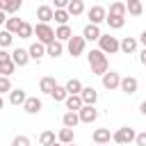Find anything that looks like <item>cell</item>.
Returning <instances> with one entry per match:
<instances>
[{
	"label": "cell",
	"instance_id": "cell-1",
	"mask_svg": "<svg viewBox=\"0 0 146 146\" xmlns=\"http://www.w3.org/2000/svg\"><path fill=\"white\" fill-rule=\"evenodd\" d=\"M87 57H89V66H91V73L103 78V75L107 73V55H103L98 48H94V50H91Z\"/></svg>",
	"mask_w": 146,
	"mask_h": 146
},
{
	"label": "cell",
	"instance_id": "cell-2",
	"mask_svg": "<svg viewBox=\"0 0 146 146\" xmlns=\"http://www.w3.org/2000/svg\"><path fill=\"white\" fill-rule=\"evenodd\" d=\"M98 43H100V52L103 55H114V52H119V39L116 36H110V34H100V39H98Z\"/></svg>",
	"mask_w": 146,
	"mask_h": 146
},
{
	"label": "cell",
	"instance_id": "cell-3",
	"mask_svg": "<svg viewBox=\"0 0 146 146\" xmlns=\"http://www.w3.org/2000/svg\"><path fill=\"white\" fill-rule=\"evenodd\" d=\"M34 32H36V39H39V43H41V46H48V43H52V41H55V30H52L50 25L39 23V25L34 27Z\"/></svg>",
	"mask_w": 146,
	"mask_h": 146
},
{
	"label": "cell",
	"instance_id": "cell-4",
	"mask_svg": "<svg viewBox=\"0 0 146 146\" xmlns=\"http://www.w3.org/2000/svg\"><path fill=\"white\" fill-rule=\"evenodd\" d=\"M135 137H137V132H135L132 128H128V125L119 128V130L112 135V139H114L116 144H130V141H135Z\"/></svg>",
	"mask_w": 146,
	"mask_h": 146
},
{
	"label": "cell",
	"instance_id": "cell-5",
	"mask_svg": "<svg viewBox=\"0 0 146 146\" xmlns=\"http://www.w3.org/2000/svg\"><path fill=\"white\" fill-rule=\"evenodd\" d=\"M107 18V11H105V7H100V5H94L91 9H89V21H91V25H98V23H103Z\"/></svg>",
	"mask_w": 146,
	"mask_h": 146
},
{
	"label": "cell",
	"instance_id": "cell-6",
	"mask_svg": "<svg viewBox=\"0 0 146 146\" xmlns=\"http://www.w3.org/2000/svg\"><path fill=\"white\" fill-rule=\"evenodd\" d=\"M96 116H98V112L94 105H82V110L78 112V119L82 123H91V121H96Z\"/></svg>",
	"mask_w": 146,
	"mask_h": 146
},
{
	"label": "cell",
	"instance_id": "cell-7",
	"mask_svg": "<svg viewBox=\"0 0 146 146\" xmlns=\"http://www.w3.org/2000/svg\"><path fill=\"white\" fill-rule=\"evenodd\" d=\"M82 50H84V39L73 34V36L68 39V52H71L73 57H78V55H82Z\"/></svg>",
	"mask_w": 146,
	"mask_h": 146
},
{
	"label": "cell",
	"instance_id": "cell-8",
	"mask_svg": "<svg viewBox=\"0 0 146 146\" xmlns=\"http://www.w3.org/2000/svg\"><path fill=\"white\" fill-rule=\"evenodd\" d=\"M41 107H43V103H41L36 96L25 98V103H23V110H25L27 114H39V112H41Z\"/></svg>",
	"mask_w": 146,
	"mask_h": 146
},
{
	"label": "cell",
	"instance_id": "cell-9",
	"mask_svg": "<svg viewBox=\"0 0 146 146\" xmlns=\"http://www.w3.org/2000/svg\"><path fill=\"white\" fill-rule=\"evenodd\" d=\"M119 84H121V75H119V73L107 71V73L103 75V87H105V89H116Z\"/></svg>",
	"mask_w": 146,
	"mask_h": 146
},
{
	"label": "cell",
	"instance_id": "cell-10",
	"mask_svg": "<svg viewBox=\"0 0 146 146\" xmlns=\"http://www.w3.org/2000/svg\"><path fill=\"white\" fill-rule=\"evenodd\" d=\"M80 98H82V105H94V103L98 100V91H96L94 87H82Z\"/></svg>",
	"mask_w": 146,
	"mask_h": 146
},
{
	"label": "cell",
	"instance_id": "cell-11",
	"mask_svg": "<svg viewBox=\"0 0 146 146\" xmlns=\"http://www.w3.org/2000/svg\"><path fill=\"white\" fill-rule=\"evenodd\" d=\"M52 14H55V9H52L50 5H41V7L36 9V18H39L43 25H48V21H52Z\"/></svg>",
	"mask_w": 146,
	"mask_h": 146
},
{
	"label": "cell",
	"instance_id": "cell-12",
	"mask_svg": "<svg viewBox=\"0 0 146 146\" xmlns=\"http://www.w3.org/2000/svg\"><path fill=\"white\" fill-rule=\"evenodd\" d=\"M82 39L84 41H98L100 39V30H98V25H84V30H82Z\"/></svg>",
	"mask_w": 146,
	"mask_h": 146
},
{
	"label": "cell",
	"instance_id": "cell-13",
	"mask_svg": "<svg viewBox=\"0 0 146 146\" xmlns=\"http://www.w3.org/2000/svg\"><path fill=\"white\" fill-rule=\"evenodd\" d=\"M11 62H14V66H25V64L30 62V55H27V50H23V48H16V50L11 52Z\"/></svg>",
	"mask_w": 146,
	"mask_h": 146
},
{
	"label": "cell",
	"instance_id": "cell-14",
	"mask_svg": "<svg viewBox=\"0 0 146 146\" xmlns=\"http://www.w3.org/2000/svg\"><path fill=\"white\" fill-rule=\"evenodd\" d=\"M119 87H121V91H123V94H128V96H130V94H135V91H137V78H132V75L121 78V84H119Z\"/></svg>",
	"mask_w": 146,
	"mask_h": 146
},
{
	"label": "cell",
	"instance_id": "cell-15",
	"mask_svg": "<svg viewBox=\"0 0 146 146\" xmlns=\"http://www.w3.org/2000/svg\"><path fill=\"white\" fill-rule=\"evenodd\" d=\"M64 89H66L68 96H80V91H82V82H80L78 78H71V80L64 84Z\"/></svg>",
	"mask_w": 146,
	"mask_h": 146
},
{
	"label": "cell",
	"instance_id": "cell-16",
	"mask_svg": "<svg viewBox=\"0 0 146 146\" xmlns=\"http://www.w3.org/2000/svg\"><path fill=\"white\" fill-rule=\"evenodd\" d=\"M82 11H84V2L82 0H68V5H66V14L68 16H78Z\"/></svg>",
	"mask_w": 146,
	"mask_h": 146
},
{
	"label": "cell",
	"instance_id": "cell-17",
	"mask_svg": "<svg viewBox=\"0 0 146 146\" xmlns=\"http://www.w3.org/2000/svg\"><path fill=\"white\" fill-rule=\"evenodd\" d=\"M119 50H123L125 55L135 52V50H137V39H132V36H125L123 41H119Z\"/></svg>",
	"mask_w": 146,
	"mask_h": 146
},
{
	"label": "cell",
	"instance_id": "cell-18",
	"mask_svg": "<svg viewBox=\"0 0 146 146\" xmlns=\"http://www.w3.org/2000/svg\"><path fill=\"white\" fill-rule=\"evenodd\" d=\"M110 139H112V135H110V130H107V128H98V130H94V141H96L98 146L107 144Z\"/></svg>",
	"mask_w": 146,
	"mask_h": 146
},
{
	"label": "cell",
	"instance_id": "cell-19",
	"mask_svg": "<svg viewBox=\"0 0 146 146\" xmlns=\"http://www.w3.org/2000/svg\"><path fill=\"white\" fill-rule=\"evenodd\" d=\"M21 9V0H0V11L5 14H14Z\"/></svg>",
	"mask_w": 146,
	"mask_h": 146
},
{
	"label": "cell",
	"instance_id": "cell-20",
	"mask_svg": "<svg viewBox=\"0 0 146 146\" xmlns=\"http://www.w3.org/2000/svg\"><path fill=\"white\" fill-rule=\"evenodd\" d=\"M71 36H73V30H71L68 25H59V27L55 30V39H57L59 43H62V41H68Z\"/></svg>",
	"mask_w": 146,
	"mask_h": 146
},
{
	"label": "cell",
	"instance_id": "cell-21",
	"mask_svg": "<svg viewBox=\"0 0 146 146\" xmlns=\"http://www.w3.org/2000/svg\"><path fill=\"white\" fill-rule=\"evenodd\" d=\"M27 55H30V59H36V62H39V59L46 55V46H41V43L36 41V43H32V46H30Z\"/></svg>",
	"mask_w": 146,
	"mask_h": 146
},
{
	"label": "cell",
	"instance_id": "cell-22",
	"mask_svg": "<svg viewBox=\"0 0 146 146\" xmlns=\"http://www.w3.org/2000/svg\"><path fill=\"white\" fill-rule=\"evenodd\" d=\"M57 87V82H55V78H50V75H46V78H41V82H39V89L43 91V94H52V89Z\"/></svg>",
	"mask_w": 146,
	"mask_h": 146
},
{
	"label": "cell",
	"instance_id": "cell-23",
	"mask_svg": "<svg viewBox=\"0 0 146 146\" xmlns=\"http://www.w3.org/2000/svg\"><path fill=\"white\" fill-rule=\"evenodd\" d=\"M64 103H66L68 112H75V114H78V112L82 110V98H80V96H66Z\"/></svg>",
	"mask_w": 146,
	"mask_h": 146
},
{
	"label": "cell",
	"instance_id": "cell-24",
	"mask_svg": "<svg viewBox=\"0 0 146 146\" xmlns=\"http://www.w3.org/2000/svg\"><path fill=\"white\" fill-rule=\"evenodd\" d=\"M25 98H27V96H25L23 89H11V91H9V103H11V105H23Z\"/></svg>",
	"mask_w": 146,
	"mask_h": 146
},
{
	"label": "cell",
	"instance_id": "cell-25",
	"mask_svg": "<svg viewBox=\"0 0 146 146\" xmlns=\"http://www.w3.org/2000/svg\"><path fill=\"white\" fill-rule=\"evenodd\" d=\"M62 123H64V128H71V130H73V128L80 123V119H78L75 112H66V114L62 116Z\"/></svg>",
	"mask_w": 146,
	"mask_h": 146
},
{
	"label": "cell",
	"instance_id": "cell-26",
	"mask_svg": "<svg viewBox=\"0 0 146 146\" xmlns=\"http://www.w3.org/2000/svg\"><path fill=\"white\" fill-rule=\"evenodd\" d=\"M107 16L125 18V5H123V2H112V5H110V14H107Z\"/></svg>",
	"mask_w": 146,
	"mask_h": 146
},
{
	"label": "cell",
	"instance_id": "cell-27",
	"mask_svg": "<svg viewBox=\"0 0 146 146\" xmlns=\"http://www.w3.org/2000/svg\"><path fill=\"white\" fill-rule=\"evenodd\" d=\"M57 137H59V144H64V146H66V144H73V137H75V135H73V130H71V128H62Z\"/></svg>",
	"mask_w": 146,
	"mask_h": 146
},
{
	"label": "cell",
	"instance_id": "cell-28",
	"mask_svg": "<svg viewBox=\"0 0 146 146\" xmlns=\"http://www.w3.org/2000/svg\"><path fill=\"white\" fill-rule=\"evenodd\" d=\"M125 11H130L132 16H139V14L144 11V7H141V2H139V0H128V5H125Z\"/></svg>",
	"mask_w": 146,
	"mask_h": 146
},
{
	"label": "cell",
	"instance_id": "cell-29",
	"mask_svg": "<svg viewBox=\"0 0 146 146\" xmlns=\"http://www.w3.org/2000/svg\"><path fill=\"white\" fill-rule=\"evenodd\" d=\"M62 50H64V48H62V43H59L57 39H55L52 43H48V46H46V52H48L50 57H59V55H62Z\"/></svg>",
	"mask_w": 146,
	"mask_h": 146
},
{
	"label": "cell",
	"instance_id": "cell-30",
	"mask_svg": "<svg viewBox=\"0 0 146 146\" xmlns=\"http://www.w3.org/2000/svg\"><path fill=\"white\" fill-rule=\"evenodd\" d=\"M39 141H41V146H52V144H55V132L43 130V132H41V137H39Z\"/></svg>",
	"mask_w": 146,
	"mask_h": 146
},
{
	"label": "cell",
	"instance_id": "cell-31",
	"mask_svg": "<svg viewBox=\"0 0 146 146\" xmlns=\"http://www.w3.org/2000/svg\"><path fill=\"white\" fill-rule=\"evenodd\" d=\"M21 25H23L21 18H7V32H9V34H14V32L18 34V27H21Z\"/></svg>",
	"mask_w": 146,
	"mask_h": 146
},
{
	"label": "cell",
	"instance_id": "cell-32",
	"mask_svg": "<svg viewBox=\"0 0 146 146\" xmlns=\"http://www.w3.org/2000/svg\"><path fill=\"white\" fill-rule=\"evenodd\" d=\"M14 68H16V66H14L11 59H9V62H2V64H0V75H2V78H9V75L14 73Z\"/></svg>",
	"mask_w": 146,
	"mask_h": 146
},
{
	"label": "cell",
	"instance_id": "cell-33",
	"mask_svg": "<svg viewBox=\"0 0 146 146\" xmlns=\"http://www.w3.org/2000/svg\"><path fill=\"white\" fill-rule=\"evenodd\" d=\"M52 18H55L59 25H66V23H68V14H66V9H55Z\"/></svg>",
	"mask_w": 146,
	"mask_h": 146
},
{
	"label": "cell",
	"instance_id": "cell-34",
	"mask_svg": "<svg viewBox=\"0 0 146 146\" xmlns=\"http://www.w3.org/2000/svg\"><path fill=\"white\" fill-rule=\"evenodd\" d=\"M105 21H107V25H110V27H114V30H119V27H123V25H125V18H119V16H107Z\"/></svg>",
	"mask_w": 146,
	"mask_h": 146
},
{
	"label": "cell",
	"instance_id": "cell-35",
	"mask_svg": "<svg viewBox=\"0 0 146 146\" xmlns=\"http://www.w3.org/2000/svg\"><path fill=\"white\" fill-rule=\"evenodd\" d=\"M32 32H34V27H32L30 23H23V25L18 27V36H21V39H30Z\"/></svg>",
	"mask_w": 146,
	"mask_h": 146
},
{
	"label": "cell",
	"instance_id": "cell-36",
	"mask_svg": "<svg viewBox=\"0 0 146 146\" xmlns=\"http://www.w3.org/2000/svg\"><path fill=\"white\" fill-rule=\"evenodd\" d=\"M50 96H52V100L57 103V100H66V96H68V94H66V89H64V87H59V84H57V87L52 89V94H50Z\"/></svg>",
	"mask_w": 146,
	"mask_h": 146
},
{
	"label": "cell",
	"instance_id": "cell-37",
	"mask_svg": "<svg viewBox=\"0 0 146 146\" xmlns=\"http://www.w3.org/2000/svg\"><path fill=\"white\" fill-rule=\"evenodd\" d=\"M11 39H14V36H11L7 30H2V32H0V50H2V48H7V46L11 43Z\"/></svg>",
	"mask_w": 146,
	"mask_h": 146
},
{
	"label": "cell",
	"instance_id": "cell-38",
	"mask_svg": "<svg viewBox=\"0 0 146 146\" xmlns=\"http://www.w3.org/2000/svg\"><path fill=\"white\" fill-rule=\"evenodd\" d=\"M7 91H11V82H9V78H2L0 75V96L7 94Z\"/></svg>",
	"mask_w": 146,
	"mask_h": 146
},
{
	"label": "cell",
	"instance_id": "cell-39",
	"mask_svg": "<svg viewBox=\"0 0 146 146\" xmlns=\"http://www.w3.org/2000/svg\"><path fill=\"white\" fill-rule=\"evenodd\" d=\"M11 146H30V139H27L25 135H18V137H14Z\"/></svg>",
	"mask_w": 146,
	"mask_h": 146
},
{
	"label": "cell",
	"instance_id": "cell-40",
	"mask_svg": "<svg viewBox=\"0 0 146 146\" xmlns=\"http://www.w3.org/2000/svg\"><path fill=\"white\" fill-rule=\"evenodd\" d=\"M135 144H137V146H146V132H137Z\"/></svg>",
	"mask_w": 146,
	"mask_h": 146
},
{
	"label": "cell",
	"instance_id": "cell-41",
	"mask_svg": "<svg viewBox=\"0 0 146 146\" xmlns=\"http://www.w3.org/2000/svg\"><path fill=\"white\" fill-rule=\"evenodd\" d=\"M11 59V52H7V50H0V64L2 62H9Z\"/></svg>",
	"mask_w": 146,
	"mask_h": 146
},
{
	"label": "cell",
	"instance_id": "cell-42",
	"mask_svg": "<svg viewBox=\"0 0 146 146\" xmlns=\"http://www.w3.org/2000/svg\"><path fill=\"white\" fill-rule=\"evenodd\" d=\"M68 0H55V9H66Z\"/></svg>",
	"mask_w": 146,
	"mask_h": 146
},
{
	"label": "cell",
	"instance_id": "cell-43",
	"mask_svg": "<svg viewBox=\"0 0 146 146\" xmlns=\"http://www.w3.org/2000/svg\"><path fill=\"white\" fill-rule=\"evenodd\" d=\"M139 62H141V64H144V66H146V48H144V50H141V55H139Z\"/></svg>",
	"mask_w": 146,
	"mask_h": 146
},
{
	"label": "cell",
	"instance_id": "cell-44",
	"mask_svg": "<svg viewBox=\"0 0 146 146\" xmlns=\"http://www.w3.org/2000/svg\"><path fill=\"white\" fill-rule=\"evenodd\" d=\"M139 112H141V114H144V116H146V100H144V103H141V105H139Z\"/></svg>",
	"mask_w": 146,
	"mask_h": 146
},
{
	"label": "cell",
	"instance_id": "cell-45",
	"mask_svg": "<svg viewBox=\"0 0 146 146\" xmlns=\"http://www.w3.org/2000/svg\"><path fill=\"white\" fill-rule=\"evenodd\" d=\"M139 41H141V43H144V48H146V30L141 32V36H139Z\"/></svg>",
	"mask_w": 146,
	"mask_h": 146
},
{
	"label": "cell",
	"instance_id": "cell-46",
	"mask_svg": "<svg viewBox=\"0 0 146 146\" xmlns=\"http://www.w3.org/2000/svg\"><path fill=\"white\" fill-rule=\"evenodd\" d=\"M2 23H7V16H5V11H0V25Z\"/></svg>",
	"mask_w": 146,
	"mask_h": 146
},
{
	"label": "cell",
	"instance_id": "cell-47",
	"mask_svg": "<svg viewBox=\"0 0 146 146\" xmlns=\"http://www.w3.org/2000/svg\"><path fill=\"white\" fill-rule=\"evenodd\" d=\"M2 107H5V100H2V96H0V110H2Z\"/></svg>",
	"mask_w": 146,
	"mask_h": 146
},
{
	"label": "cell",
	"instance_id": "cell-48",
	"mask_svg": "<svg viewBox=\"0 0 146 146\" xmlns=\"http://www.w3.org/2000/svg\"><path fill=\"white\" fill-rule=\"evenodd\" d=\"M66 146H75V144H66Z\"/></svg>",
	"mask_w": 146,
	"mask_h": 146
},
{
	"label": "cell",
	"instance_id": "cell-49",
	"mask_svg": "<svg viewBox=\"0 0 146 146\" xmlns=\"http://www.w3.org/2000/svg\"><path fill=\"white\" fill-rule=\"evenodd\" d=\"M52 146H62V144H52Z\"/></svg>",
	"mask_w": 146,
	"mask_h": 146
},
{
	"label": "cell",
	"instance_id": "cell-50",
	"mask_svg": "<svg viewBox=\"0 0 146 146\" xmlns=\"http://www.w3.org/2000/svg\"><path fill=\"white\" fill-rule=\"evenodd\" d=\"M96 146H98V144H96Z\"/></svg>",
	"mask_w": 146,
	"mask_h": 146
}]
</instances>
